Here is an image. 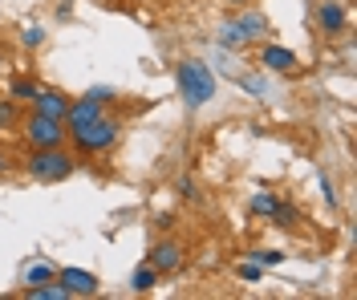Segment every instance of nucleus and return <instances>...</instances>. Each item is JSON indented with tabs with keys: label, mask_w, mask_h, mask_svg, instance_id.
<instances>
[{
	"label": "nucleus",
	"mask_w": 357,
	"mask_h": 300,
	"mask_svg": "<svg viewBox=\"0 0 357 300\" xmlns=\"http://www.w3.org/2000/svg\"><path fill=\"white\" fill-rule=\"evenodd\" d=\"M175 86H178V93H183V102H187L191 110H199V106H207V102L215 97V73H211V65L199 61V57H183L175 65Z\"/></svg>",
	"instance_id": "f257e3e1"
},
{
	"label": "nucleus",
	"mask_w": 357,
	"mask_h": 300,
	"mask_svg": "<svg viewBox=\"0 0 357 300\" xmlns=\"http://www.w3.org/2000/svg\"><path fill=\"white\" fill-rule=\"evenodd\" d=\"M69 139H73V146H77L82 155H110L114 146H118V139H122V126H118V118L114 114L102 110L98 118H89V122H82V126H73Z\"/></svg>",
	"instance_id": "f03ea898"
},
{
	"label": "nucleus",
	"mask_w": 357,
	"mask_h": 300,
	"mask_svg": "<svg viewBox=\"0 0 357 300\" xmlns=\"http://www.w3.org/2000/svg\"><path fill=\"white\" fill-rule=\"evenodd\" d=\"M24 171L37 179V183H61L77 171V162L66 146H29L24 155Z\"/></svg>",
	"instance_id": "7ed1b4c3"
},
{
	"label": "nucleus",
	"mask_w": 357,
	"mask_h": 300,
	"mask_svg": "<svg viewBox=\"0 0 357 300\" xmlns=\"http://www.w3.org/2000/svg\"><path fill=\"white\" fill-rule=\"evenodd\" d=\"M21 126H24V142L29 146H61L66 142V122H57V118H49V114H33L21 118Z\"/></svg>",
	"instance_id": "20e7f679"
},
{
	"label": "nucleus",
	"mask_w": 357,
	"mask_h": 300,
	"mask_svg": "<svg viewBox=\"0 0 357 300\" xmlns=\"http://www.w3.org/2000/svg\"><path fill=\"white\" fill-rule=\"evenodd\" d=\"M345 24H349V13H345L341 0H321V4H317V29H321L325 37H341Z\"/></svg>",
	"instance_id": "39448f33"
},
{
	"label": "nucleus",
	"mask_w": 357,
	"mask_h": 300,
	"mask_svg": "<svg viewBox=\"0 0 357 300\" xmlns=\"http://www.w3.org/2000/svg\"><path fill=\"white\" fill-rule=\"evenodd\" d=\"M146 264L155 268L158 276H167V272H178V264H183V248L171 244V239H158L155 248L146 252Z\"/></svg>",
	"instance_id": "423d86ee"
},
{
	"label": "nucleus",
	"mask_w": 357,
	"mask_h": 300,
	"mask_svg": "<svg viewBox=\"0 0 357 300\" xmlns=\"http://www.w3.org/2000/svg\"><path fill=\"white\" fill-rule=\"evenodd\" d=\"M57 280L69 288V297H93L98 292V276L86 268H57Z\"/></svg>",
	"instance_id": "0eeeda50"
},
{
	"label": "nucleus",
	"mask_w": 357,
	"mask_h": 300,
	"mask_svg": "<svg viewBox=\"0 0 357 300\" xmlns=\"http://www.w3.org/2000/svg\"><path fill=\"white\" fill-rule=\"evenodd\" d=\"M33 110H37V114H49V118H57V122H66V114H69V93H61V90H49V86H41V93L33 97Z\"/></svg>",
	"instance_id": "6e6552de"
},
{
	"label": "nucleus",
	"mask_w": 357,
	"mask_h": 300,
	"mask_svg": "<svg viewBox=\"0 0 357 300\" xmlns=\"http://www.w3.org/2000/svg\"><path fill=\"white\" fill-rule=\"evenodd\" d=\"M260 65L272 70V73H292L296 70V53L284 49V45H264L260 49Z\"/></svg>",
	"instance_id": "1a4fd4ad"
},
{
	"label": "nucleus",
	"mask_w": 357,
	"mask_h": 300,
	"mask_svg": "<svg viewBox=\"0 0 357 300\" xmlns=\"http://www.w3.org/2000/svg\"><path fill=\"white\" fill-rule=\"evenodd\" d=\"M231 24L240 29L244 45H248V41H260V37L268 33V17H264V13H256V8H248V13H240V17H236Z\"/></svg>",
	"instance_id": "9d476101"
},
{
	"label": "nucleus",
	"mask_w": 357,
	"mask_h": 300,
	"mask_svg": "<svg viewBox=\"0 0 357 300\" xmlns=\"http://www.w3.org/2000/svg\"><path fill=\"white\" fill-rule=\"evenodd\" d=\"M49 280H57V268H53V264H45V260L29 264V268L21 272V284H24V288H33V284H49Z\"/></svg>",
	"instance_id": "9b49d317"
},
{
	"label": "nucleus",
	"mask_w": 357,
	"mask_h": 300,
	"mask_svg": "<svg viewBox=\"0 0 357 300\" xmlns=\"http://www.w3.org/2000/svg\"><path fill=\"white\" fill-rule=\"evenodd\" d=\"M41 93V81H33V77H17L13 86H8V97L13 102H33Z\"/></svg>",
	"instance_id": "f8f14e48"
},
{
	"label": "nucleus",
	"mask_w": 357,
	"mask_h": 300,
	"mask_svg": "<svg viewBox=\"0 0 357 300\" xmlns=\"http://www.w3.org/2000/svg\"><path fill=\"white\" fill-rule=\"evenodd\" d=\"M276 203H280V199H276V195H272V191H256V195H252V203H248V211H252V215H272V211H276Z\"/></svg>",
	"instance_id": "ddd939ff"
},
{
	"label": "nucleus",
	"mask_w": 357,
	"mask_h": 300,
	"mask_svg": "<svg viewBox=\"0 0 357 300\" xmlns=\"http://www.w3.org/2000/svg\"><path fill=\"white\" fill-rule=\"evenodd\" d=\"M155 284H158V272L151 268V264H146V268H138V272L130 276V288H134V292H151Z\"/></svg>",
	"instance_id": "4468645a"
},
{
	"label": "nucleus",
	"mask_w": 357,
	"mask_h": 300,
	"mask_svg": "<svg viewBox=\"0 0 357 300\" xmlns=\"http://www.w3.org/2000/svg\"><path fill=\"white\" fill-rule=\"evenodd\" d=\"M240 90H248L252 97H264L268 93V77L264 73H240Z\"/></svg>",
	"instance_id": "2eb2a0df"
},
{
	"label": "nucleus",
	"mask_w": 357,
	"mask_h": 300,
	"mask_svg": "<svg viewBox=\"0 0 357 300\" xmlns=\"http://www.w3.org/2000/svg\"><path fill=\"white\" fill-rule=\"evenodd\" d=\"M252 264H260V268H276V264H284V252H276V248H260V252H248Z\"/></svg>",
	"instance_id": "dca6fc26"
},
{
	"label": "nucleus",
	"mask_w": 357,
	"mask_h": 300,
	"mask_svg": "<svg viewBox=\"0 0 357 300\" xmlns=\"http://www.w3.org/2000/svg\"><path fill=\"white\" fill-rule=\"evenodd\" d=\"M268 219H272L276 228H292V223H296V207H292V203H284V199H280V203H276V211H272Z\"/></svg>",
	"instance_id": "f3484780"
},
{
	"label": "nucleus",
	"mask_w": 357,
	"mask_h": 300,
	"mask_svg": "<svg viewBox=\"0 0 357 300\" xmlns=\"http://www.w3.org/2000/svg\"><path fill=\"white\" fill-rule=\"evenodd\" d=\"M17 122H21V114H17V102H13V97H8V102H0V134H4V130H13Z\"/></svg>",
	"instance_id": "a211bd4d"
},
{
	"label": "nucleus",
	"mask_w": 357,
	"mask_h": 300,
	"mask_svg": "<svg viewBox=\"0 0 357 300\" xmlns=\"http://www.w3.org/2000/svg\"><path fill=\"white\" fill-rule=\"evenodd\" d=\"M244 45V37H240V29L227 21V24H220V49H240Z\"/></svg>",
	"instance_id": "6ab92c4d"
},
{
	"label": "nucleus",
	"mask_w": 357,
	"mask_h": 300,
	"mask_svg": "<svg viewBox=\"0 0 357 300\" xmlns=\"http://www.w3.org/2000/svg\"><path fill=\"white\" fill-rule=\"evenodd\" d=\"M82 97H89V102H98V106H110V102L118 97V93H114L110 86H93V90H86Z\"/></svg>",
	"instance_id": "aec40b11"
},
{
	"label": "nucleus",
	"mask_w": 357,
	"mask_h": 300,
	"mask_svg": "<svg viewBox=\"0 0 357 300\" xmlns=\"http://www.w3.org/2000/svg\"><path fill=\"white\" fill-rule=\"evenodd\" d=\"M21 41H24L29 49H41V45H45V29H41V24H29V29L21 33Z\"/></svg>",
	"instance_id": "412c9836"
},
{
	"label": "nucleus",
	"mask_w": 357,
	"mask_h": 300,
	"mask_svg": "<svg viewBox=\"0 0 357 300\" xmlns=\"http://www.w3.org/2000/svg\"><path fill=\"white\" fill-rule=\"evenodd\" d=\"M260 276H264V268H260V264H252V260H248V264H240V280H248V284H256Z\"/></svg>",
	"instance_id": "4be33fe9"
},
{
	"label": "nucleus",
	"mask_w": 357,
	"mask_h": 300,
	"mask_svg": "<svg viewBox=\"0 0 357 300\" xmlns=\"http://www.w3.org/2000/svg\"><path fill=\"white\" fill-rule=\"evenodd\" d=\"M178 195H183V199H195V179H191V175L178 179Z\"/></svg>",
	"instance_id": "5701e85b"
},
{
	"label": "nucleus",
	"mask_w": 357,
	"mask_h": 300,
	"mask_svg": "<svg viewBox=\"0 0 357 300\" xmlns=\"http://www.w3.org/2000/svg\"><path fill=\"white\" fill-rule=\"evenodd\" d=\"M321 191H325V199H329V207H337V195H333V183H329V179H321Z\"/></svg>",
	"instance_id": "b1692460"
},
{
	"label": "nucleus",
	"mask_w": 357,
	"mask_h": 300,
	"mask_svg": "<svg viewBox=\"0 0 357 300\" xmlns=\"http://www.w3.org/2000/svg\"><path fill=\"white\" fill-rule=\"evenodd\" d=\"M227 4H231V8H248V4H252V0H227Z\"/></svg>",
	"instance_id": "393cba45"
},
{
	"label": "nucleus",
	"mask_w": 357,
	"mask_h": 300,
	"mask_svg": "<svg viewBox=\"0 0 357 300\" xmlns=\"http://www.w3.org/2000/svg\"><path fill=\"white\" fill-rule=\"evenodd\" d=\"M4 171H8V159H4V155H0V175H4Z\"/></svg>",
	"instance_id": "a878e982"
}]
</instances>
